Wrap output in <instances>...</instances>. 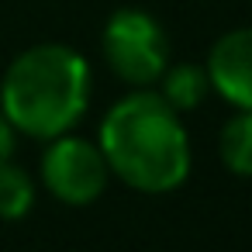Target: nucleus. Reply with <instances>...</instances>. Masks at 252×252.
<instances>
[{
    "label": "nucleus",
    "mask_w": 252,
    "mask_h": 252,
    "mask_svg": "<svg viewBox=\"0 0 252 252\" xmlns=\"http://www.w3.org/2000/svg\"><path fill=\"white\" fill-rule=\"evenodd\" d=\"M100 152L128 187L142 193L176 190L190 173V138L162 94H128L100 121Z\"/></svg>",
    "instance_id": "obj_1"
},
{
    "label": "nucleus",
    "mask_w": 252,
    "mask_h": 252,
    "mask_svg": "<svg viewBox=\"0 0 252 252\" xmlns=\"http://www.w3.org/2000/svg\"><path fill=\"white\" fill-rule=\"evenodd\" d=\"M90 69L87 59L59 42L25 49L4 73L0 83V111L11 128L56 138L66 135L87 111Z\"/></svg>",
    "instance_id": "obj_2"
},
{
    "label": "nucleus",
    "mask_w": 252,
    "mask_h": 252,
    "mask_svg": "<svg viewBox=\"0 0 252 252\" xmlns=\"http://www.w3.org/2000/svg\"><path fill=\"white\" fill-rule=\"evenodd\" d=\"M104 59L131 87H149L169 66V42L159 21L145 11H114L104 28Z\"/></svg>",
    "instance_id": "obj_3"
},
{
    "label": "nucleus",
    "mask_w": 252,
    "mask_h": 252,
    "mask_svg": "<svg viewBox=\"0 0 252 252\" xmlns=\"http://www.w3.org/2000/svg\"><path fill=\"white\" fill-rule=\"evenodd\" d=\"M111 176V166L100 152V145L73 135H56L52 145L42 156V180L52 197L63 204H90L104 193Z\"/></svg>",
    "instance_id": "obj_4"
},
{
    "label": "nucleus",
    "mask_w": 252,
    "mask_h": 252,
    "mask_svg": "<svg viewBox=\"0 0 252 252\" xmlns=\"http://www.w3.org/2000/svg\"><path fill=\"white\" fill-rule=\"evenodd\" d=\"M211 87L235 107L252 111V28H235L221 35L207 56Z\"/></svg>",
    "instance_id": "obj_5"
},
{
    "label": "nucleus",
    "mask_w": 252,
    "mask_h": 252,
    "mask_svg": "<svg viewBox=\"0 0 252 252\" xmlns=\"http://www.w3.org/2000/svg\"><path fill=\"white\" fill-rule=\"evenodd\" d=\"M159 80H162V100H166L173 111H193V107H200V100H204L207 90H211L207 69L197 66V63L169 66V69H162Z\"/></svg>",
    "instance_id": "obj_6"
},
{
    "label": "nucleus",
    "mask_w": 252,
    "mask_h": 252,
    "mask_svg": "<svg viewBox=\"0 0 252 252\" xmlns=\"http://www.w3.org/2000/svg\"><path fill=\"white\" fill-rule=\"evenodd\" d=\"M218 149H221V162L235 176H252V111H242L221 128Z\"/></svg>",
    "instance_id": "obj_7"
},
{
    "label": "nucleus",
    "mask_w": 252,
    "mask_h": 252,
    "mask_svg": "<svg viewBox=\"0 0 252 252\" xmlns=\"http://www.w3.org/2000/svg\"><path fill=\"white\" fill-rule=\"evenodd\" d=\"M35 204V183L25 169L0 162V218L4 221H18L32 211Z\"/></svg>",
    "instance_id": "obj_8"
},
{
    "label": "nucleus",
    "mask_w": 252,
    "mask_h": 252,
    "mask_svg": "<svg viewBox=\"0 0 252 252\" xmlns=\"http://www.w3.org/2000/svg\"><path fill=\"white\" fill-rule=\"evenodd\" d=\"M11 152H14V128L4 118V111H0V162H7Z\"/></svg>",
    "instance_id": "obj_9"
}]
</instances>
